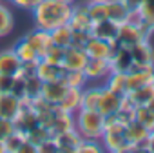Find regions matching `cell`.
Masks as SVG:
<instances>
[{
	"label": "cell",
	"mask_w": 154,
	"mask_h": 153,
	"mask_svg": "<svg viewBox=\"0 0 154 153\" xmlns=\"http://www.w3.org/2000/svg\"><path fill=\"white\" fill-rule=\"evenodd\" d=\"M72 11V4L62 2V0H42L33 9L35 28L44 31H53L69 22Z\"/></svg>",
	"instance_id": "6da1fadb"
},
{
	"label": "cell",
	"mask_w": 154,
	"mask_h": 153,
	"mask_svg": "<svg viewBox=\"0 0 154 153\" xmlns=\"http://www.w3.org/2000/svg\"><path fill=\"white\" fill-rule=\"evenodd\" d=\"M74 129L82 135V138L100 140L105 129V117L98 109L80 108L74 113Z\"/></svg>",
	"instance_id": "7a4b0ae2"
},
{
	"label": "cell",
	"mask_w": 154,
	"mask_h": 153,
	"mask_svg": "<svg viewBox=\"0 0 154 153\" xmlns=\"http://www.w3.org/2000/svg\"><path fill=\"white\" fill-rule=\"evenodd\" d=\"M147 137L149 131L138 120H132L125 126V138L131 144V151H147Z\"/></svg>",
	"instance_id": "3957f363"
},
{
	"label": "cell",
	"mask_w": 154,
	"mask_h": 153,
	"mask_svg": "<svg viewBox=\"0 0 154 153\" xmlns=\"http://www.w3.org/2000/svg\"><path fill=\"white\" fill-rule=\"evenodd\" d=\"M141 40H147L140 28L136 24H131V22H122L118 24V35H116V42L118 46H123V47H132L134 44L141 42Z\"/></svg>",
	"instance_id": "277c9868"
},
{
	"label": "cell",
	"mask_w": 154,
	"mask_h": 153,
	"mask_svg": "<svg viewBox=\"0 0 154 153\" xmlns=\"http://www.w3.org/2000/svg\"><path fill=\"white\" fill-rule=\"evenodd\" d=\"M24 38L31 44V47L36 51V55H38L40 58L45 57L49 46L53 44V40H51V33H49V31H44V29H38V28H35V29H31L29 33H26Z\"/></svg>",
	"instance_id": "5b68a950"
},
{
	"label": "cell",
	"mask_w": 154,
	"mask_h": 153,
	"mask_svg": "<svg viewBox=\"0 0 154 153\" xmlns=\"http://www.w3.org/2000/svg\"><path fill=\"white\" fill-rule=\"evenodd\" d=\"M122 99H123V95H118V93L111 91L109 88L102 86V93H100V99H98V106H96V109H98L103 117L112 115V113H116V111L120 109Z\"/></svg>",
	"instance_id": "8992f818"
},
{
	"label": "cell",
	"mask_w": 154,
	"mask_h": 153,
	"mask_svg": "<svg viewBox=\"0 0 154 153\" xmlns=\"http://www.w3.org/2000/svg\"><path fill=\"white\" fill-rule=\"evenodd\" d=\"M84 73L87 80H105L111 75V62L107 58H89Z\"/></svg>",
	"instance_id": "52a82bcc"
},
{
	"label": "cell",
	"mask_w": 154,
	"mask_h": 153,
	"mask_svg": "<svg viewBox=\"0 0 154 153\" xmlns=\"http://www.w3.org/2000/svg\"><path fill=\"white\" fill-rule=\"evenodd\" d=\"M53 138H54V144H56L58 151H62V153H76V149H78V146L82 142V135L74 128L67 129L63 133H58Z\"/></svg>",
	"instance_id": "ba28073f"
},
{
	"label": "cell",
	"mask_w": 154,
	"mask_h": 153,
	"mask_svg": "<svg viewBox=\"0 0 154 153\" xmlns=\"http://www.w3.org/2000/svg\"><path fill=\"white\" fill-rule=\"evenodd\" d=\"M109 62H111V73H129V69L132 66L131 47L118 46L112 51V57L109 58Z\"/></svg>",
	"instance_id": "9c48e42d"
},
{
	"label": "cell",
	"mask_w": 154,
	"mask_h": 153,
	"mask_svg": "<svg viewBox=\"0 0 154 153\" xmlns=\"http://www.w3.org/2000/svg\"><path fill=\"white\" fill-rule=\"evenodd\" d=\"M69 28L72 31H91L93 28V20L87 13L85 4L82 6H74L72 4V11H71V18H69Z\"/></svg>",
	"instance_id": "30bf717a"
},
{
	"label": "cell",
	"mask_w": 154,
	"mask_h": 153,
	"mask_svg": "<svg viewBox=\"0 0 154 153\" xmlns=\"http://www.w3.org/2000/svg\"><path fill=\"white\" fill-rule=\"evenodd\" d=\"M84 51L89 58H111L112 57V44L107 40H102L98 37H91L87 44L84 46Z\"/></svg>",
	"instance_id": "8fae6325"
},
{
	"label": "cell",
	"mask_w": 154,
	"mask_h": 153,
	"mask_svg": "<svg viewBox=\"0 0 154 153\" xmlns=\"http://www.w3.org/2000/svg\"><path fill=\"white\" fill-rule=\"evenodd\" d=\"M65 73V67L62 64H53L45 58H40L36 64V76L42 82H49V80H58L62 79Z\"/></svg>",
	"instance_id": "7c38bea8"
},
{
	"label": "cell",
	"mask_w": 154,
	"mask_h": 153,
	"mask_svg": "<svg viewBox=\"0 0 154 153\" xmlns=\"http://www.w3.org/2000/svg\"><path fill=\"white\" fill-rule=\"evenodd\" d=\"M74 128V115L72 113H67L63 109H60L58 106H54V113H53V122L49 126V131L51 135H58V133H63L67 129H72Z\"/></svg>",
	"instance_id": "4fadbf2b"
},
{
	"label": "cell",
	"mask_w": 154,
	"mask_h": 153,
	"mask_svg": "<svg viewBox=\"0 0 154 153\" xmlns=\"http://www.w3.org/2000/svg\"><path fill=\"white\" fill-rule=\"evenodd\" d=\"M132 64L136 66H154V49L149 40H141L131 47Z\"/></svg>",
	"instance_id": "5bb4252c"
},
{
	"label": "cell",
	"mask_w": 154,
	"mask_h": 153,
	"mask_svg": "<svg viewBox=\"0 0 154 153\" xmlns=\"http://www.w3.org/2000/svg\"><path fill=\"white\" fill-rule=\"evenodd\" d=\"M87 60H89V57H87V53L82 47L69 46V47H65V55H63L62 66L65 69H84Z\"/></svg>",
	"instance_id": "9a60e30c"
},
{
	"label": "cell",
	"mask_w": 154,
	"mask_h": 153,
	"mask_svg": "<svg viewBox=\"0 0 154 153\" xmlns=\"http://www.w3.org/2000/svg\"><path fill=\"white\" fill-rule=\"evenodd\" d=\"M67 84L62 80V79H58V80H49V82H44L42 84V97L47 100V102H51V104H58L60 100H62V97L65 95V91H67Z\"/></svg>",
	"instance_id": "2e32d148"
},
{
	"label": "cell",
	"mask_w": 154,
	"mask_h": 153,
	"mask_svg": "<svg viewBox=\"0 0 154 153\" xmlns=\"http://www.w3.org/2000/svg\"><path fill=\"white\" fill-rule=\"evenodd\" d=\"M20 66H22V62L17 57V53L13 51V47L0 51V73H2V75L15 76L20 71Z\"/></svg>",
	"instance_id": "e0dca14e"
},
{
	"label": "cell",
	"mask_w": 154,
	"mask_h": 153,
	"mask_svg": "<svg viewBox=\"0 0 154 153\" xmlns=\"http://www.w3.org/2000/svg\"><path fill=\"white\" fill-rule=\"evenodd\" d=\"M20 111V99L15 97L13 93H0V119H11Z\"/></svg>",
	"instance_id": "ac0fdd59"
},
{
	"label": "cell",
	"mask_w": 154,
	"mask_h": 153,
	"mask_svg": "<svg viewBox=\"0 0 154 153\" xmlns=\"http://www.w3.org/2000/svg\"><path fill=\"white\" fill-rule=\"evenodd\" d=\"M60 109L67 111V113H76L80 108H82V90L78 88H67L65 95L62 97V100L56 104Z\"/></svg>",
	"instance_id": "d6986e66"
},
{
	"label": "cell",
	"mask_w": 154,
	"mask_h": 153,
	"mask_svg": "<svg viewBox=\"0 0 154 153\" xmlns=\"http://www.w3.org/2000/svg\"><path fill=\"white\" fill-rule=\"evenodd\" d=\"M91 35L102 38V40L112 42V40H116V35H118V24L112 22V20H109V18L94 22L93 28H91Z\"/></svg>",
	"instance_id": "ffe728a7"
},
{
	"label": "cell",
	"mask_w": 154,
	"mask_h": 153,
	"mask_svg": "<svg viewBox=\"0 0 154 153\" xmlns=\"http://www.w3.org/2000/svg\"><path fill=\"white\" fill-rule=\"evenodd\" d=\"M125 97L131 102H134L136 106H145L154 97V84H145V86H140L136 90H131L125 93Z\"/></svg>",
	"instance_id": "44dd1931"
},
{
	"label": "cell",
	"mask_w": 154,
	"mask_h": 153,
	"mask_svg": "<svg viewBox=\"0 0 154 153\" xmlns=\"http://www.w3.org/2000/svg\"><path fill=\"white\" fill-rule=\"evenodd\" d=\"M105 6H107V18L116 22V24H122L127 20V15H129V9L125 8V4L122 0H105Z\"/></svg>",
	"instance_id": "7402d4cb"
},
{
	"label": "cell",
	"mask_w": 154,
	"mask_h": 153,
	"mask_svg": "<svg viewBox=\"0 0 154 153\" xmlns=\"http://www.w3.org/2000/svg\"><path fill=\"white\" fill-rule=\"evenodd\" d=\"M13 51L17 53V57L20 58V62H35V60H40V57L36 55V51L31 47V44H29L24 37L15 42Z\"/></svg>",
	"instance_id": "603a6c76"
},
{
	"label": "cell",
	"mask_w": 154,
	"mask_h": 153,
	"mask_svg": "<svg viewBox=\"0 0 154 153\" xmlns=\"http://www.w3.org/2000/svg\"><path fill=\"white\" fill-rule=\"evenodd\" d=\"M62 80L69 86V88H78V90H84L87 86V76L84 73V69H65Z\"/></svg>",
	"instance_id": "cb8c5ba5"
},
{
	"label": "cell",
	"mask_w": 154,
	"mask_h": 153,
	"mask_svg": "<svg viewBox=\"0 0 154 153\" xmlns=\"http://www.w3.org/2000/svg\"><path fill=\"white\" fill-rule=\"evenodd\" d=\"M114 115H116V119H118L122 124H129V122L136 120V104L131 102V100L123 95L122 104H120V109H118Z\"/></svg>",
	"instance_id": "d4e9b609"
},
{
	"label": "cell",
	"mask_w": 154,
	"mask_h": 153,
	"mask_svg": "<svg viewBox=\"0 0 154 153\" xmlns=\"http://www.w3.org/2000/svg\"><path fill=\"white\" fill-rule=\"evenodd\" d=\"M49 33H51V40H53V44H56V46H60V47H69V46H71V40H72V29L69 28V24H63V26H60V28L49 31Z\"/></svg>",
	"instance_id": "484cf974"
},
{
	"label": "cell",
	"mask_w": 154,
	"mask_h": 153,
	"mask_svg": "<svg viewBox=\"0 0 154 153\" xmlns=\"http://www.w3.org/2000/svg\"><path fill=\"white\" fill-rule=\"evenodd\" d=\"M87 8V13L94 22H100V20H105L107 18V6H105V0H89L85 4Z\"/></svg>",
	"instance_id": "4316f807"
},
{
	"label": "cell",
	"mask_w": 154,
	"mask_h": 153,
	"mask_svg": "<svg viewBox=\"0 0 154 153\" xmlns=\"http://www.w3.org/2000/svg\"><path fill=\"white\" fill-rule=\"evenodd\" d=\"M100 93H102V86L84 88L82 90V108H85V109H96Z\"/></svg>",
	"instance_id": "83f0119b"
},
{
	"label": "cell",
	"mask_w": 154,
	"mask_h": 153,
	"mask_svg": "<svg viewBox=\"0 0 154 153\" xmlns=\"http://www.w3.org/2000/svg\"><path fill=\"white\" fill-rule=\"evenodd\" d=\"M105 88H109L111 91H114L118 95H125L127 93L125 73H111L107 79H105Z\"/></svg>",
	"instance_id": "f1b7e54d"
},
{
	"label": "cell",
	"mask_w": 154,
	"mask_h": 153,
	"mask_svg": "<svg viewBox=\"0 0 154 153\" xmlns=\"http://www.w3.org/2000/svg\"><path fill=\"white\" fill-rule=\"evenodd\" d=\"M15 28V18H13V13L4 6L0 4V38L2 37H8Z\"/></svg>",
	"instance_id": "f546056e"
},
{
	"label": "cell",
	"mask_w": 154,
	"mask_h": 153,
	"mask_svg": "<svg viewBox=\"0 0 154 153\" xmlns=\"http://www.w3.org/2000/svg\"><path fill=\"white\" fill-rule=\"evenodd\" d=\"M136 120L147 131H152L154 129V109L149 106H136Z\"/></svg>",
	"instance_id": "4dcf8cb0"
},
{
	"label": "cell",
	"mask_w": 154,
	"mask_h": 153,
	"mask_svg": "<svg viewBox=\"0 0 154 153\" xmlns=\"http://www.w3.org/2000/svg\"><path fill=\"white\" fill-rule=\"evenodd\" d=\"M26 138H27V137H26V133H24V131L15 129L11 135H8V137L4 138L6 153H18V149H20V146H22V142H24Z\"/></svg>",
	"instance_id": "1f68e13d"
},
{
	"label": "cell",
	"mask_w": 154,
	"mask_h": 153,
	"mask_svg": "<svg viewBox=\"0 0 154 153\" xmlns=\"http://www.w3.org/2000/svg\"><path fill=\"white\" fill-rule=\"evenodd\" d=\"M141 20L154 31V0H141V6L138 8Z\"/></svg>",
	"instance_id": "d6a6232c"
},
{
	"label": "cell",
	"mask_w": 154,
	"mask_h": 153,
	"mask_svg": "<svg viewBox=\"0 0 154 153\" xmlns=\"http://www.w3.org/2000/svg\"><path fill=\"white\" fill-rule=\"evenodd\" d=\"M42 84H44V82L38 79L36 75L27 76V79H26V97H27V99L38 97V95L42 93Z\"/></svg>",
	"instance_id": "836d02e7"
},
{
	"label": "cell",
	"mask_w": 154,
	"mask_h": 153,
	"mask_svg": "<svg viewBox=\"0 0 154 153\" xmlns=\"http://www.w3.org/2000/svg\"><path fill=\"white\" fill-rule=\"evenodd\" d=\"M26 137H27L33 144H36V148H38V144H40V142H44L45 138H51L53 135H51V131H49L47 128H44V126H40V124H38L36 128H33L31 131H27V133H26Z\"/></svg>",
	"instance_id": "e575fe53"
},
{
	"label": "cell",
	"mask_w": 154,
	"mask_h": 153,
	"mask_svg": "<svg viewBox=\"0 0 154 153\" xmlns=\"http://www.w3.org/2000/svg\"><path fill=\"white\" fill-rule=\"evenodd\" d=\"M103 146L100 140H93V138H82L78 149H76V153H98L102 151Z\"/></svg>",
	"instance_id": "d590c367"
},
{
	"label": "cell",
	"mask_w": 154,
	"mask_h": 153,
	"mask_svg": "<svg viewBox=\"0 0 154 153\" xmlns=\"http://www.w3.org/2000/svg\"><path fill=\"white\" fill-rule=\"evenodd\" d=\"M63 55H65V47H60L56 44H51L44 58L49 60V62H53V64H62L63 62Z\"/></svg>",
	"instance_id": "8d00e7d4"
},
{
	"label": "cell",
	"mask_w": 154,
	"mask_h": 153,
	"mask_svg": "<svg viewBox=\"0 0 154 153\" xmlns=\"http://www.w3.org/2000/svg\"><path fill=\"white\" fill-rule=\"evenodd\" d=\"M11 93L18 99H24L26 97V76L22 75H15L13 76V86H11Z\"/></svg>",
	"instance_id": "74e56055"
},
{
	"label": "cell",
	"mask_w": 154,
	"mask_h": 153,
	"mask_svg": "<svg viewBox=\"0 0 154 153\" xmlns=\"http://www.w3.org/2000/svg\"><path fill=\"white\" fill-rule=\"evenodd\" d=\"M91 31H72V40H71V46L72 47H82L87 44V40L91 38Z\"/></svg>",
	"instance_id": "f35d334b"
},
{
	"label": "cell",
	"mask_w": 154,
	"mask_h": 153,
	"mask_svg": "<svg viewBox=\"0 0 154 153\" xmlns=\"http://www.w3.org/2000/svg\"><path fill=\"white\" fill-rule=\"evenodd\" d=\"M15 122L11 119H0V140H4L8 135H11L15 131Z\"/></svg>",
	"instance_id": "ab89813d"
},
{
	"label": "cell",
	"mask_w": 154,
	"mask_h": 153,
	"mask_svg": "<svg viewBox=\"0 0 154 153\" xmlns=\"http://www.w3.org/2000/svg\"><path fill=\"white\" fill-rule=\"evenodd\" d=\"M11 2L17 6V8H20V9H27V11H33L42 0H11Z\"/></svg>",
	"instance_id": "60d3db41"
},
{
	"label": "cell",
	"mask_w": 154,
	"mask_h": 153,
	"mask_svg": "<svg viewBox=\"0 0 154 153\" xmlns=\"http://www.w3.org/2000/svg\"><path fill=\"white\" fill-rule=\"evenodd\" d=\"M11 86H13V76L0 73V93H11Z\"/></svg>",
	"instance_id": "b9f144b4"
},
{
	"label": "cell",
	"mask_w": 154,
	"mask_h": 153,
	"mask_svg": "<svg viewBox=\"0 0 154 153\" xmlns=\"http://www.w3.org/2000/svg\"><path fill=\"white\" fill-rule=\"evenodd\" d=\"M36 151H38V153H45V151H58V148H56V144H54V138L51 137V138H45L44 142H40V144H38V148H36Z\"/></svg>",
	"instance_id": "7bdbcfd3"
},
{
	"label": "cell",
	"mask_w": 154,
	"mask_h": 153,
	"mask_svg": "<svg viewBox=\"0 0 154 153\" xmlns=\"http://www.w3.org/2000/svg\"><path fill=\"white\" fill-rule=\"evenodd\" d=\"M18 153H38V151H36V144H33L29 138H26V140L22 142Z\"/></svg>",
	"instance_id": "ee69618b"
},
{
	"label": "cell",
	"mask_w": 154,
	"mask_h": 153,
	"mask_svg": "<svg viewBox=\"0 0 154 153\" xmlns=\"http://www.w3.org/2000/svg\"><path fill=\"white\" fill-rule=\"evenodd\" d=\"M122 2L125 4V8L129 11H134V9H138L141 6V0H122Z\"/></svg>",
	"instance_id": "f6af8a7d"
},
{
	"label": "cell",
	"mask_w": 154,
	"mask_h": 153,
	"mask_svg": "<svg viewBox=\"0 0 154 153\" xmlns=\"http://www.w3.org/2000/svg\"><path fill=\"white\" fill-rule=\"evenodd\" d=\"M147 151L149 153H154V129L149 131V137H147Z\"/></svg>",
	"instance_id": "bcb514c9"
},
{
	"label": "cell",
	"mask_w": 154,
	"mask_h": 153,
	"mask_svg": "<svg viewBox=\"0 0 154 153\" xmlns=\"http://www.w3.org/2000/svg\"><path fill=\"white\" fill-rule=\"evenodd\" d=\"M0 153H6V148H4V140H0Z\"/></svg>",
	"instance_id": "7dc6e473"
},
{
	"label": "cell",
	"mask_w": 154,
	"mask_h": 153,
	"mask_svg": "<svg viewBox=\"0 0 154 153\" xmlns=\"http://www.w3.org/2000/svg\"><path fill=\"white\" fill-rule=\"evenodd\" d=\"M62 2H67V4H74L76 0H62Z\"/></svg>",
	"instance_id": "c3c4849f"
}]
</instances>
